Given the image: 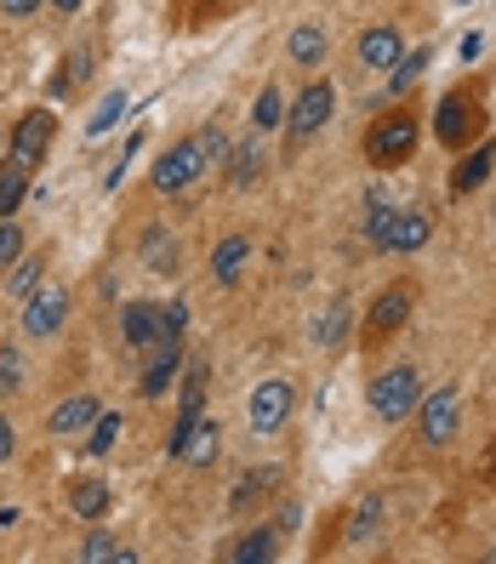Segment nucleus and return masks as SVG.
I'll use <instances>...</instances> for the list:
<instances>
[{
    "mask_svg": "<svg viewBox=\"0 0 496 564\" xmlns=\"http://www.w3.org/2000/svg\"><path fill=\"white\" fill-rule=\"evenodd\" d=\"M291 405H296V393H291V382L285 377H262L257 388H251V400H246V422H251V434H280L285 427V416H291Z\"/></svg>",
    "mask_w": 496,
    "mask_h": 564,
    "instance_id": "nucleus-7",
    "label": "nucleus"
},
{
    "mask_svg": "<svg viewBox=\"0 0 496 564\" xmlns=\"http://www.w3.org/2000/svg\"><path fill=\"white\" fill-rule=\"evenodd\" d=\"M18 257H23V228L12 217H0V269H12Z\"/></svg>",
    "mask_w": 496,
    "mask_h": 564,
    "instance_id": "nucleus-33",
    "label": "nucleus"
},
{
    "mask_svg": "<svg viewBox=\"0 0 496 564\" xmlns=\"http://www.w3.org/2000/svg\"><path fill=\"white\" fill-rule=\"evenodd\" d=\"M120 343L126 348H160V303H126L120 308Z\"/></svg>",
    "mask_w": 496,
    "mask_h": 564,
    "instance_id": "nucleus-12",
    "label": "nucleus"
},
{
    "mask_svg": "<svg viewBox=\"0 0 496 564\" xmlns=\"http://www.w3.org/2000/svg\"><path fill=\"white\" fill-rule=\"evenodd\" d=\"M97 411H104V400L97 393H69L52 416H46V434L52 440H69V434H86V427L97 422Z\"/></svg>",
    "mask_w": 496,
    "mask_h": 564,
    "instance_id": "nucleus-11",
    "label": "nucleus"
},
{
    "mask_svg": "<svg viewBox=\"0 0 496 564\" xmlns=\"http://www.w3.org/2000/svg\"><path fill=\"white\" fill-rule=\"evenodd\" d=\"M422 440L434 445V451H445L451 440H456V427H462V393L456 388H440V393H422Z\"/></svg>",
    "mask_w": 496,
    "mask_h": 564,
    "instance_id": "nucleus-9",
    "label": "nucleus"
},
{
    "mask_svg": "<svg viewBox=\"0 0 496 564\" xmlns=\"http://www.w3.org/2000/svg\"><path fill=\"white\" fill-rule=\"evenodd\" d=\"M12 451H18V434H12V422L0 416V462H12Z\"/></svg>",
    "mask_w": 496,
    "mask_h": 564,
    "instance_id": "nucleus-37",
    "label": "nucleus"
},
{
    "mask_svg": "<svg viewBox=\"0 0 496 564\" xmlns=\"http://www.w3.org/2000/svg\"><path fill=\"white\" fill-rule=\"evenodd\" d=\"M52 131H57L52 109H29V115L7 131V160H18L23 172H41L46 154H52Z\"/></svg>",
    "mask_w": 496,
    "mask_h": 564,
    "instance_id": "nucleus-6",
    "label": "nucleus"
},
{
    "mask_svg": "<svg viewBox=\"0 0 496 564\" xmlns=\"http://www.w3.org/2000/svg\"><path fill=\"white\" fill-rule=\"evenodd\" d=\"M451 7H468V0H451Z\"/></svg>",
    "mask_w": 496,
    "mask_h": 564,
    "instance_id": "nucleus-40",
    "label": "nucleus"
},
{
    "mask_svg": "<svg viewBox=\"0 0 496 564\" xmlns=\"http://www.w3.org/2000/svg\"><path fill=\"white\" fill-rule=\"evenodd\" d=\"M29 177L35 172H23L18 160H0V217H12L23 206V194H29Z\"/></svg>",
    "mask_w": 496,
    "mask_h": 564,
    "instance_id": "nucleus-21",
    "label": "nucleus"
},
{
    "mask_svg": "<svg viewBox=\"0 0 496 564\" xmlns=\"http://www.w3.org/2000/svg\"><path fill=\"white\" fill-rule=\"evenodd\" d=\"M0 12H7V18H29V12H41V0H0Z\"/></svg>",
    "mask_w": 496,
    "mask_h": 564,
    "instance_id": "nucleus-36",
    "label": "nucleus"
},
{
    "mask_svg": "<svg viewBox=\"0 0 496 564\" xmlns=\"http://www.w3.org/2000/svg\"><path fill=\"white\" fill-rule=\"evenodd\" d=\"M280 553V530H251V536H240L235 547H228V558L235 564H262Z\"/></svg>",
    "mask_w": 496,
    "mask_h": 564,
    "instance_id": "nucleus-22",
    "label": "nucleus"
},
{
    "mask_svg": "<svg viewBox=\"0 0 496 564\" xmlns=\"http://www.w3.org/2000/svg\"><path fill=\"white\" fill-rule=\"evenodd\" d=\"M188 330V303H165L160 308V343H183Z\"/></svg>",
    "mask_w": 496,
    "mask_h": 564,
    "instance_id": "nucleus-32",
    "label": "nucleus"
},
{
    "mask_svg": "<svg viewBox=\"0 0 496 564\" xmlns=\"http://www.w3.org/2000/svg\"><path fill=\"white\" fill-rule=\"evenodd\" d=\"M343 330H348V308H331V314L314 325V337H320V343H337Z\"/></svg>",
    "mask_w": 496,
    "mask_h": 564,
    "instance_id": "nucleus-35",
    "label": "nucleus"
},
{
    "mask_svg": "<svg viewBox=\"0 0 496 564\" xmlns=\"http://www.w3.org/2000/svg\"><path fill=\"white\" fill-rule=\"evenodd\" d=\"M479 131H485V109H479V97H474V91H451V97H440V109H434V138H440L445 149H468Z\"/></svg>",
    "mask_w": 496,
    "mask_h": 564,
    "instance_id": "nucleus-5",
    "label": "nucleus"
},
{
    "mask_svg": "<svg viewBox=\"0 0 496 564\" xmlns=\"http://www.w3.org/2000/svg\"><path fill=\"white\" fill-rule=\"evenodd\" d=\"M428 69V52H417V57H400V63H393V69H388V86H382V97H406L411 86H417V75Z\"/></svg>",
    "mask_w": 496,
    "mask_h": 564,
    "instance_id": "nucleus-27",
    "label": "nucleus"
},
{
    "mask_svg": "<svg viewBox=\"0 0 496 564\" xmlns=\"http://www.w3.org/2000/svg\"><path fill=\"white\" fill-rule=\"evenodd\" d=\"M406 319H411V285H388V291H377V303L366 308V343H371V348L388 343Z\"/></svg>",
    "mask_w": 496,
    "mask_h": 564,
    "instance_id": "nucleus-10",
    "label": "nucleus"
},
{
    "mask_svg": "<svg viewBox=\"0 0 496 564\" xmlns=\"http://www.w3.org/2000/svg\"><path fill=\"white\" fill-rule=\"evenodd\" d=\"M490 172H496V143H479V149L451 172V194H474V188H485Z\"/></svg>",
    "mask_w": 496,
    "mask_h": 564,
    "instance_id": "nucleus-17",
    "label": "nucleus"
},
{
    "mask_svg": "<svg viewBox=\"0 0 496 564\" xmlns=\"http://www.w3.org/2000/svg\"><path fill=\"white\" fill-rule=\"evenodd\" d=\"M183 371V354H177V343H160V354L149 359V371H143V382H138V393L143 400H160L165 388H172V377Z\"/></svg>",
    "mask_w": 496,
    "mask_h": 564,
    "instance_id": "nucleus-16",
    "label": "nucleus"
},
{
    "mask_svg": "<svg viewBox=\"0 0 496 564\" xmlns=\"http://www.w3.org/2000/svg\"><path fill=\"white\" fill-rule=\"evenodd\" d=\"M120 115H126V91H109L104 104L91 109V120H86V143H97V138H109V131H115V120H120Z\"/></svg>",
    "mask_w": 496,
    "mask_h": 564,
    "instance_id": "nucleus-25",
    "label": "nucleus"
},
{
    "mask_svg": "<svg viewBox=\"0 0 496 564\" xmlns=\"http://www.w3.org/2000/svg\"><path fill=\"white\" fill-rule=\"evenodd\" d=\"M331 115H337V86H331L325 75H320V80H309V86H296L291 109H285V131H291V143H309Z\"/></svg>",
    "mask_w": 496,
    "mask_h": 564,
    "instance_id": "nucleus-4",
    "label": "nucleus"
},
{
    "mask_svg": "<svg viewBox=\"0 0 496 564\" xmlns=\"http://www.w3.org/2000/svg\"><path fill=\"white\" fill-rule=\"evenodd\" d=\"M366 405L377 411V422H406V416L422 405V377H417V365H393V371L371 377Z\"/></svg>",
    "mask_w": 496,
    "mask_h": 564,
    "instance_id": "nucleus-2",
    "label": "nucleus"
},
{
    "mask_svg": "<svg viewBox=\"0 0 496 564\" xmlns=\"http://www.w3.org/2000/svg\"><path fill=\"white\" fill-rule=\"evenodd\" d=\"M52 7H57V12H63V18H75V12H80V7H86V0H52Z\"/></svg>",
    "mask_w": 496,
    "mask_h": 564,
    "instance_id": "nucleus-39",
    "label": "nucleus"
},
{
    "mask_svg": "<svg viewBox=\"0 0 496 564\" xmlns=\"http://www.w3.org/2000/svg\"><path fill=\"white\" fill-rule=\"evenodd\" d=\"M18 388H23V354L0 348V393H18Z\"/></svg>",
    "mask_w": 496,
    "mask_h": 564,
    "instance_id": "nucleus-34",
    "label": "nucleus"
},
{
    "mask_svg": "<svg viewBox=\"0 0 496 564\" xmlns=\"http://www.w3.org/2000/svg\"><path fill=\"white\" fill-rule=\"evenodd\" d=\"M285 120V91L280 86H262L257 104H251V131H274Z\"/></svg>",
    "mask_w": 496,
    "mask_h": 564,
    "instance_id": "nucleus-24",
    "label": "nucleus"
},
{
    "mask_svg": "<svg viewBox=\"0 0 496 564\" xmlns=\"http://www.w3.org/2000/svg\"><path fill=\"white\" fill-rule=\"evenodd\" d=\"M428 246V217L422 212H393V228H388V246L382 251H422Z\"/></svg>",
    "mask_w": 496,
    "mask_h": 564,
    "instance_id": "nucleus-19",
    "label": "nucleus"
},
{
    "mask_svg": "<svg viewBox=\"0 0 496 564\" xmlns=\"http://www.w3.org/2000/svg\"><path fill=\"white\" fill-rule=\"evenodd\" d=\"M0 143H7V131H0Z\"/></svg>",
    "mask_w": 496,
    "mask_h": 564,
    "instance_id": "nucleus-41",
    "label": "nucleus"
},
{
    "mask_svg": "<svg viewBox=\"0 0 496 564\" xmlns=\"http://www.w3.org/2000/svg\"><path fill=\"white\" fill-rule=\"evenodd\" d=\"M69 285H35V291H29L23 296V330H29V337H57V330L63 325H69Z\"/></svg>",
    "mask_w": 496,
    "mask_h": 564,
    "instance_id": "nucleus-8",
    "label": "nucleus"
},
{
    "mask_svg": "<svg viewBox=\"0 0 496 564\" xmlns=\"http://www.w3.org/2000/svg\"><path fill=\"white\" fill-rule=\"evenodd\" d=\"M115 547H120V542L109 536V530H86V542H80V553H75V558H80V564H109V558H115Z\"/></svg>",
    "mask_w": 496,
    "mask_h": 564,
    "instance_id": "nucleus-31",
    "label": "nucleus"
},
{
    "mask_svg": "<svg viewBox=\"0 0 496 564\" xmlns=\"http://www.w3.org/2000/svg\"><path fill=\"white\" fill-rule=\"evenodd\" d=\"M115 440H120V416L104 405V411H97V422L86 427V456H109Z\"/></svg>",
    "mask_w": 496,
    "mask_h": 564,
    "instance_id": "nucleus-26",
    "label": "nucleus"
},
{
    "mask_svg": "<svg viewBox=\"0 0 496 564\" xmlns=\"http://www.w3.org/2000/svg\"><path fill=\"white\" fill-rule=\"evenodd\" d=\"M479 52H485V35H462V57H468V63H474Z\"/></svg>",
    "mask_w": 496,
    "mask_h": 564,
    "instance_id": "nucleus-38",
    "label": "nucleus"
},
{
    "mask_svg": "<svg viewBox=\"0 0 496 564\" xmlns=\"http://www.w3.org/2000/svg\"><path fill=\"white\" fill-rule=\"evenodd\" d=\"M69 508H75L80 519H104V513H109V485H97V479L69 485Z\"/></svg>",
    "mask_w": 496,
    "mask_h": 564,
    "instance_id": "nucleus-23",
    "label": "nucleus"
},
{
    "mask_svg": "<svg viewBox=\"0 0 496 564\" xmlns=\"http://www.w3.org/2000/svg\"><path fill=\"white\" fill-rule=\"evenodd\" d=\"M331 41H325V29L320 23H296L291 35H285V57L296 63V69H314V63H325Z\"/></svg>",
    "mask_w": 496,
    "mask_h": 564,
    "instance_id": "nucleus-15",
    "label": "nucleus"
},
{
    "mask_svg": "<svg viewBox=\"0 0 496 564\" xmlns=\"http://www.w3.org/2000/svg\"><path fill=\"white\" fill-rule=\"evenodd\" d=\"M377 524H382V502H377V496H366V502L354 508V519H348V542H371Z\"/></svg>",
    "mask_w": 496,
    "mask_h": 564,
    "instance_id": "nucleus-30",
    "label": "nucleus"
},
{
    "mask_svg": "<svg viewBox=\"0 0 496 564\" xmlns=\"http://www.w3.org/2000/svg\"><path fill=\"white\" fill-rule=\"evenodd\" d=\"M417 138L422 126L411 109H393V115H377L371 131H366V160L377 165V172H393V165H406L417 154Z\"/></svg>",
    "mask_w": 496,
    "mask_h": 564,
    "instance_id": "nucleus-1",
    "label": "nucleus"
},
{
    "mask_svg": "<svg viewBox=\"0 0 496 564\" xmlns=\"http://www.w3.org/2000/svg\"><path fill=\"white\" fill-rule=\"evenodd\" d=\"M206 138H183V143H172L160 160H154V194H183V188H194L206 177Z\"/></svg>",
    "mask_w": 496,
    "mask_h": 564,
    "instance_id": "nucleus-3",
    "label": "nucleus"
},
{
    "mask_svg": "<svg viewBox=\"0 0 496 564\" xmlns=\"http://www.w3.org/2000/svg\"><path fill=\"white\" fill-rule=\"evenodd\" d=\"M406 57V35L400 29H366V35H359V63H366V69H393V63Z\"/></svg>",
    "mask_w": 496,
    "mask_h": 564,
    "instance_id": "nucleus-13",
    "label": "nucleus"
},
{
    "mask_svg": "<svg viewBox=\"0 0 496 564\" xmlns=\"http://www.w3.org/2000/svg\"><path fill=\"white\" fill-rule=\"evenodd\" d=\"M217 445H223V434H217V422L212 416H201L183 434V445H177V462H188V468H212L217 462Z\"/></svg>",
    "mask_w": 496,
    "mask_h": 564,
    "instance_id": "nucleus-14",
    "label": "nucleus"
},
{
    "mask_svg": "<svg viewBox=\"0 0 496 564\" xmlns=\"http://www.w3.org/2000/svg\"><path fill=\"white\" fill-rule=\"evenodd\" d=\"M246 257H251V240H246V235H228V240L212 251V280H217V285H235L240 269H246Z\"/></svg>",
    "mask_w": 496,
    "mask_h": 564,
    "instance_id": "nucleus-18",
    "label": "nucleus"
},
{
    "mask_svg": "<svg viewBox=\"0 0 496 564\" xmlns=\"http://www.w3.org/2000/svg\"><path fill=\"white\" fill-rule=\"evenodd\" d=\"M41 280H46V257H18V262H12V280H7V291H12V296H29Z\"/></svg>",
    "mask_w": 496,
    "mask_h": 564,
    "instance_id": "nucleus-28",
    "label": "nucleus"
},
{
    "mask_svg": "<svg viewBox=\"0 0 496 564\" xmlns=\"http://www.w3.org/2000/svg\"><path fill=\"white\" fill-rule=\"evenodd\" d=\"M86 75H91V52L80 46V52H75V57H69V63H63V69L52 75V97H69V91H75Z\"/></svg>",
    "mask_w": 496,
    "mask_h": 564,
    "instance_id": "nucleus-29",
    "label": "nucleus"
},
{
    "mask_svg": "<svg viewBox=\"0 0 496 564\" xmlns=\"http://www.w3.org/2000/svg\"><path fill=\"white\" fill-rule=\"evenodd\" d=\"M138 251H143V262H149V269L154 274H177V246H172V228H149V235L138 240Z\"/></svg>",
    "mask_w": 496,
    "mask_h": 564,
    "instance_id": "nucleus-20",
    "label": "nucleus"
}]
</instances>
